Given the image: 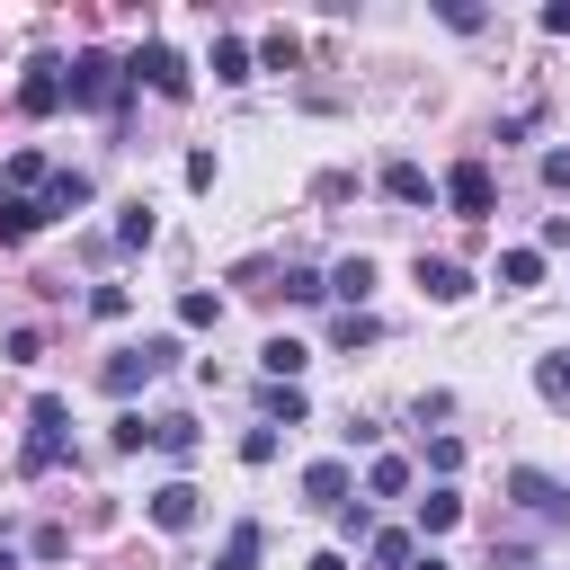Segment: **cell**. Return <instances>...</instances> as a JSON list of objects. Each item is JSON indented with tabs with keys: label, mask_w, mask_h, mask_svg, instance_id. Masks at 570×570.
Here are the masks:
<instances>
[{
	"label": "cell",
	"mask_w": 570,
	"mask_h": 570,
	"mask_svg": "<svg viewBox=\"0 0 570 570\" xmlns=\"http://www.w3.org/2000/svg\"><path fill=\"white\" fill-rule=\"evenodd\" d=\"M169 356H178V338H142V347H116V356H107V392H116V401H134L151 374H169Z\"/></svg>",
	"instance_id": "6da1fadb"
},
{
	"label": "cell",
	"mask_w": 570,
	"mask_h": 570,
	"mask_svg": "<svg viewBox=\"0 0 570 570\" xmlns=\"http://www.w3.org/2000/svg\"><path fill=\"white\" fill-rule=\"evenodd\" d=\"M62 98H80V107H107V98H116V53H80V62L62 71Z\"/></svg>",
	"instance_id": "7a4b0ae2"
},
{
	"label": "cell",
	"mask_w": 570,
	"mask_h": 570,
	"mask_svg": "<svg viewBox=\"0 0 570 570\" xmlns=\"http://www.w3.org/2000/svg\"><path fill=\"white\" fill-rule=\"evenodd\" d=\"M508 490H517V508H534L543 525H570V490H561L552 472H508Z\"/></svg>",
	"instance_id": "3957f363"
},
{
	"label": "cell",
	"mask_w": 570,
	"mask_h": 570,
	"mask_svg": "<svg viewBox=\"0 0 570 570\" xmlns=\"http://www.w3.org/2000/svg\"><path fill=\"white\" fill-rule=\"evenodd\" d=\"M134 80H151L160 98H187V62H178L169 45H142V53H134Z\"/></svg>",
	"instance_id": "277c9868"
},
{
	"label": "cell",
	"mask_w": 570,
	"mask_h": 570,
	"mask_svg": "<svg viewBox=\"0 0 570 570\" xmlns=\"http://www.w3.org/2000/svg\"><path fill=\"white\" fill-rule=\"evenodd\" d=\"M383 196H392V205H436V178H428L419 160H392V169H383Z\"/></svg>",
	"instance_id": "5b68a950"
},
{
	"label": "cell",
	"mask_w": 570,
	"mask_h": 570,
	"mask_svg": "<svg viewBox=\"0 0 570 570\" xmlns=\"http://www.w3.org/2000/svg\"><path fill=\"white\" fill-rule=\"evenodd\" d=\"M419 294H428V303H463V294H472V276H463L454 258H419Z\"/></svg>",
	"instance_id": "8992f818"
},
{
	"label": "cell",
	"mask_w": 570,
	"mask_h": 570,
	"mask_svg": "<svg viewBox=\"0 0 570 570\" xmlns=\"http://www.w3.org/2000/svg\"><path fill=\"white\" fill-rule=\"evenodd\" d=\"M151 525H160V534H187V525H196V490H187V481L151 490Z\"/></svg>",
	"instance_id": "52a82bcc"
},
{
	"label": "cell",
	"mask_w": 570,
	"mask_h": 570,
	"mask_svg": "<svg viewBox=\"0 0 570 570\" xmlns=\"http://www.w3.org/2000/svg\"><path fill=\"white\" fill-rule=\"evenodd\" d=\"M18 107H27V116H45V107H62V62H36V71L18 80Z\"/></svg>",
	"instance_id": "ba28073f"
},
{
	"label": "cell",
	"mask_w": 570,
	"mask_h": 570,
	"mask_svg": "<svg viewBox=\"0 0 570 570\" xmlns=\"http://www.w3.org/2000/svg\"><path fill=\"white\" fill-rule=\"evenodd\" d=\"M445 196H454L463 214H490V169H481V160H463V169L445 178Z\"/></svg>",
	"instance_id": "9c48e42d"
},
{
	"label": "cell",
	"mask_w": 570,
	"mask_h": 570,
	"mask_svg": "<svg viewBox=\"0 0 570 570\" xmlns=\"http://www.w3.org/2000/svg\"><path fill=\"white\" fill-rule=\"evenodd\" d=\"M303 499L312 508H347V463H312L303 472Z\"/></svg>",
	"instance_id": "30bf717a"
},
{
	"label": "cell",
	"mask_w": 570,
	"mask_h": 570,
	"mask_svg": "<svg viewBox=\"0 0 570 570\" xmlns=\"http://www.w3.org/2000/svg\"><path fill=\"white\" fill-rule=\"evenodd\" d=\"M258 365H267L276 383H294V374L312 365V347H303V338H267V347H258Z\"/></svg>",
	"instance_id": "8fae6325"
},
{
	"label": "cell",
	"mask_w": 570,
	"mask_h": 570,
	"mask_svg": "<svg viewBox=\"0 0 570 570\" xmlns=\"http://www.w3.org/2000/svg\"><path fill=\"white\" fill-rule=\"evenodd\" d=\"M151 445L187 463V454H196V419H187V410H169V419H151Z\"/></svg>",
	"instance_id": "7c38bea8"
},
{
	"label": "cell",
	"mask_w": 570,
	"mask_h": 570,
	"mask_svg": "<svg viewBox=\"0 0 570 570\" xmlns=\"http://www.w3.org/2000/svg\"><path fill=\"white\" fill-rule=\"evenodd\" d=\"M330 294L365 303V294H374V258H338V267H330Z\"/></svg>",
	"instance_id": "4fadbf2b"
},
{
	"label": "cell",
	"mask_w": 570,
	"mask_h": 570,
	"mask_svg": "<svg viewBox=\"0 0 570 570\" xmlns=\"http://www.w3.org/2000/svg\"><path fill=\"white\" fill-rule=\"evenodd\" d=\"M36 223H45V205H36V196H0V240H27Z\"/></svg>",
	"instance_id": "5bb4252c"
},
{
	"label": "cell",
	"mask_w": 570,
	"mask_h": 570,
	"mask_svg": "<svg viewBox=\"0 0 570 570\" xmlns=\"http://www.w3.org/2000/svg\"><path fill=\"white\" fill-rule=\"evenodd\" d=\"M258 543H267L258 525H232V534H223V552H214V570H249V561H258Z\"/></svg>",
	"instance_id": "9a60e30c"
},
{
	"label": "cell",
	"mask_w": 570,
	"mask_h": 570,
	"mask_svg": "<svg viewBox=\"0 0 570 570\" xmlns=\"http://www.w3.org/2000/svg\"><path fill=\"white\" fill-rule=\"evenodd\" d=\"M454 517H463L454 490H428V499H419V525H428V534H454Z\"/></svg>",
	"instance_id": "2e32d148"
},
{
	"label": "cell",
	"mask_w": 570,
	"mask_h": 570,
	"mask_svg": "<svg viewBox=\"0 0 570 570\" xmlns=\"http://www.w3.org/2000/svg\"><path fill=\"white\" fill-rule=\"evenodd\" d=\"M534 392H543L552 410H570V356H543V365H534Z\"/></svg>",
	"instance_id": "e0dca14e"
},
{
	"label": "cell",
	"mask_w": 570,
	"mask_h": 570,
	"mask_svg": "<svg viewBox=\"0 0 570 570\" xmlns=\"http://www.w3.org/2000/svg\"><path fill=\"white\" fill-rule=\"evenodd\" d=\"M534 276H543V258H534V249H508V258H499V285H508V294H525Z\"/></svg>",
	"instance_id": "ac0fdd59"
},
{
	"label": "cell",
	"mask_w": 570,
	"mask_h": 570,
	"mask_svg": "<svg viewBox=\"0 0 570 570\" xmlns=\"http://www.w3.org/2000/svg\"><path fill=\"white\" fill-rule=\"evenodd\" d=\"M365 490H374V499H401V490H410V463H401V454H383V463L365 472Z\"/></svg>",
	"instance_id": "d6986e66"
},
{
	"label": "cell",
	"mask_w": 570,
	"mask_h": 570,
	"mask_svg": "<svg viewBox=\"0 0 570 570\" xmlns=\"http://www.w3.org/2000/svg\"><path fill=\"white\" fill-rule=\"evenodd\" d=\"M214 80H249V45H240V36L214 45Z\"/></svg>",
	"instance_id": "ffe728a7"
},
{
	"label": "cell",
	"mask_w": 570,
	"mask_h": 570,
	"mask_svg": "<svg viewBox=\"0 0 570 570\" xmlns=\"http://www.w3.org/2000/svg\"><path fill=\"white\" fill-rule=\"evenodd\" d=\"M178 321H187V330H214L223 303H214V294H178Z\"/></svg>",
	"instance_id": "44dd1931"
},
{
	"label": "cell",
	"mask_w": 570,
	"mask_h": 570,
	"mask_svg": "<svg viewBox=\"0 0 570 570\" xmlns=\"http://www.w3.org/2000/svg\"><path fill=\"white\" fill-rule=\"evenodd\" d=\"M330 338H338V347H374V338H383V330H374V321H365V312H338V330H330Z\"/></svg>",
	"instance_id": "7402d4cb"
},
{
	"label": "cell",
	"mask_w": 570,
	"mask_h": 570,
	"mask_svg": "<svg viewBox=\"0 0 570 570\" xmlns=\"http://www.w3.org/2000/svg\"><path fill=\"white\" fill-rule=\"evenodd\" d=\"M258 53H267V71H294V62H303V45H294V36H285V27H276V36H267V45H258Z\"/></svg>",
	"instance_id": "603a6c76"
},
{
	"label": "cell",
	"mask_w": 570,
	"mask_h": 570,
	"mask_svg": "<svg viewBox=\"0 0 570 570\" xmlns=\"http://www.w3.org/2000/svg\"><path fill=\"white\" fill-rule=\"evenodd\" d=\"M276 419H285V428L303 419V392H294V383H276V392H267V428H276Z\"/></svg>",
	"instance_id": "cb8c5ba5"
},
{
	"label": "cell",
	"mask_w": 570,
	"mask_h": 570,
	"mask_svg": "<svg viewBox=\"0 0 570 570\" xmlns=\"http://www.w3.org/2000/svg\"><path fill=\"white\" fill-rule=\"evenodd\" d=\"M374 561H383V570H410L419 552H410V534H374Z\"/></svg>",
	"instance_id": "d4e9b609"
},
{
	"label": "cell",
	"mask_w": 570,
	"mask_h": 570,
	"mask_svg": "<svg viewBox=\"0 0 570 570\" xmlns=\"http://www.w3.org/2000/svg\"><path fill=\"white\" fill-rule=\"evenodd\" d=\"M9 187H45V151H18L9 160Z\"/></svg>",
	"instance_id": "484cf974"
},
{
	"label": "cell",
	"mask_w": 570,
	"mask_h": 570,
	"mask_svg": "<svg viewBox=\"0 0 570 570\" xmlns=\"http://www.w3.org/2000/svg\"><path fill=\"white\" fill-rule=\"evenodd\" d=\"M116 240H125V249H142V240H151V214H142V205H125V223H116Z\"/></svg>",
	"instance_id": "4316f807"
},
{
	"label": "cell",
	"mask_w": 570,
	"mask_h": 570,
	"mask_svg": "<svg viewBox=\"0 0 570 570\" xmlns=\"http://www.w3.org/2000/svg\"><path fill=\"white\" fill-rule=\"evenodd\" d=\"M285 294H294V303H321V294H330V285H321V276H312V267H285Z\"/></svg>",
	"instance_id": "83f0119b"
},
{
	"label": "cell",
	"mask_w": 570,
	"mask_h": 570,
	"mask_svg": "<svg viewBox=\"0 0 570 570\" xmlns=\"http://www.w3.org/2000/svg\"><path fill=\"white\" fill-rule=\"evenodd\" d=\"M116 445H125V454H134V445H151V419H142V410H125V419H116Z\"/></svg>",
	"instance_id": "f1b7e54d"
},
{
	"label": "cell",
	"mask_w": 570,
	"mask_h": 570,
	"mask_svg": "<svg viewBox=\"0 0 570 570\" xmlns=\"http://www.w3.org/2000/svg\"><path fill=\"white\" fill-rule=\"evenodd\" d=\"M240 463H276V428H249L240 436Z\"/></svg>",
	"instance_id": "f546056e"
},
{
	"label": "cell",
	"mask_w": 570,
	"mask_h": 570,
	"mask_svg": "<svg viewBox=\"0 0 570 570\" xmlns=\"http://www.w3.org/2000/svg\"><path fill=\"white\" fill-rule=\"evenodd\" d=\"M543 187H561V196H570V151H543Z\"/></svg>",
	"instance_id": "4dcf8cb0"
},
{
	"label": "cell",
	"mask_w": 570,
	"mask_h": 570,
	"mask_svg": "<svg viewBox=\"0 0 570 570\" xmlns=\"http://www.w3.org/2000/svg\"><path fill=\"white\" fill-rule=\"evenodd\" d=\"M410 570H454V561H436V552H419V561H410Z\"/></svg>",
	"instance_id": "1f68e13d"
},
{
	"label": "cell",
	"mask_w": 570,
	"mask_h": 570,
	"mask_svg": "<svg viewBox=\"0 0 570 570\" xmlns=\"http://www.w3.org/2000/svg\"><path fill=\"white\" fill-rule=\"evenodd\" d=\"M0 570H9V552H0Z\"/></svg>",
	"instance_id": "d6a6232c"
}]
</instances>
